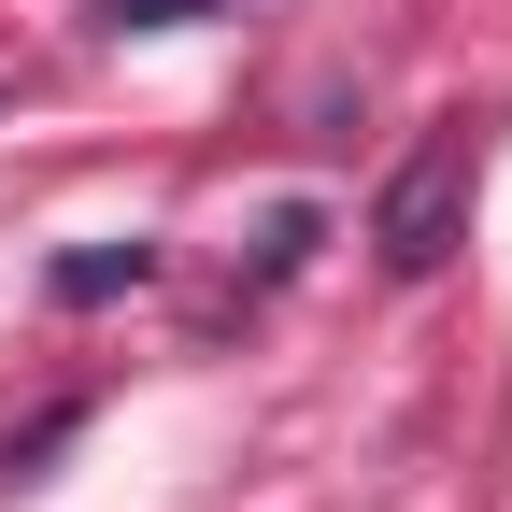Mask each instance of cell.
Masks as SVG:
<instances>
[{"label": "cell", "instance_id": "obj_5", "mask_svg": "<svg viewBox=\"0 0 512 512\" xmlns=\"http://www.w3.org/2000/svg\"><path fill=\"white\" fill-rule=\"evenodd\" d=\"M200 15H228V0H86L100 43H128V29H200Z\"/></svg>", "mask_w": 512, "mask_h": 512}, {"label": "cell", "instance_id": "obj_4", "mask_svg": "<svg viewBox=\"0 0 512 512\" xmlns=\"http://www.w3.org/2000/svg\"><path fill=\"white\" fill-rule=\"evenodd\" d=\"M72 441H86V399H43V413H29L15 441H0V470H15V484H43L57 456H72Z\"/></svg>", "mask_w": 512, "mask_h": 512}, {"label": "cell", "instance_id": "obj_2", "mask_svg": "<svg viewBox=\"0 0 512 512\" xmlns=\"http://www.w3.org/2000/svg\"><path fill=\"white\" fill-rule=\"evenodd\" d=\"M313 242H328V214H313V200H271V214H256V256L228 271V313H214V328H242L271 285H299V271H313Z\"/></svg>", "mask_w": 512, "mask_h": 512}, {"label": "cell", "instance_id": "obj_3", "mask_svg": "<svg viewBox=\"0 0 512 512\" xmlns=\"http://www.w3.org/2000/svg\"><path fill=\"white\" fill-rule=\"evenodd\" d=\"M143 285H157V242H143V228H128V242H72V256L43 271L57 313H100V299H143Z\"/></svg>", "mask_w": 512, "mask_h": 512}, {"label": "cell", "instance_id": "obj_1", "mask_svg": "<svg viewBox=\"0 0 512 512\" xmlns=\"http://www.w3.org/2000/svg\"><path fill=\"white\" fill-rule=\"evenodd\" d=\"M470 185H484V157H470V114L413 128V157L384 171V200H370V256H384V285H427L441 256L470 242Z\"/></svg>", "mask_w": 512, "mask_h": 512}]
</instances>
